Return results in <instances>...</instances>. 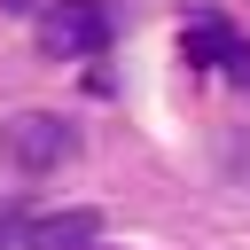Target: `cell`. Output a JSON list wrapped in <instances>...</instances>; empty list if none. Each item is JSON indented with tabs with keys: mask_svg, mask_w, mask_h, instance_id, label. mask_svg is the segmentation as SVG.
<instances>
[{
	"mask_svg": "<svg viewBox=\"0 0 250 250\" xmlns=\"http://www.w3.org/2000/svg\"><path fill=\"white\" fill-rule=\"evenodd\" d=\"M0 156H8L16 172H62V164L78 156V133H70V117H55V109H16V117L0 125Z\"/></svg>",
	"mask_w": 250,
	"mask_h": 250,
	"instance_id": "6da1fadb",
	"label": "cell"
},
{
	"mask_svg": "<svg viewBox=\"0 0 250 250\" xmlns=\"http://www.w3.org/2000/svg\"><path fill=\"white\" fill-rule=\"evenodd\" d=\"M109 39H117V8L109 0H47L39 8V47L62 55V62L70 55H102Z\"/></svg>",
	"mask_w": 250,
	"mask_h": 250,
	"instance_id": "7a4b0ae2",
	"label": "cell"
},
{
	"mask_svg": "<svg viewBox=\"0 0 250 250\" xmlns=\"http://www.w3.org/2000/svg\"><path fill=\"white\" fill-rule=\"evenodd\" d=\"M180 47H188V62H195V70H219L227 86H242V94H250V39H242L219 8H195V16H188V31H180Z\"/></svg>",
	"mask_w": 250,
	"mask_h": 250,
	"instance_id": "3957f363",
	"label": "cell"
},
{
	"mask_svg": "<svg viewBox=\"0 0 250 250\" xmlns=\"http://www.w3.org/2000/svg\"><path fill=\"white\" fill-rule=\"evenodd\" d=\"M0 242H16V250H94V242H102V211H94V203H70V211H31V219L0 227Z\"/></svg>",
	"mask_w": 250,
	"mask_h": 250,
	"instance_id": "277c9868",
	"label": "cell"
},
{
	"mask_svg": "<svg viewBox=\"0 0 250 250\" xmlns=\"http://www.w3.org/2000/svg\"><path fill=\"white\" fill-rule=\"evenodd\" d=\"M219 164H227V180H234V188H250V133H242V125H227V141H219Z\"/></svg>",
	"mask_w": 250,
	"mask_h": 250,
	"instance_id": "5b68a950",
	"label": "cell"
},
{
	"mask_svg": "<svg viewBox=\"0 0 250 250\" xmlns=\"http://www.w3.org/2000/svg\"><path fill=\"white\" fill-rule=\"evenodd\" d=\"M0 8H16V16H31V8H47V0H0Z\"/></svg>",
	"mask_w": 250,
	"mask_h": 250,
	"instance_id": "8992f818",
	"label": "cell"
},
{
	"mask_svg": "<svg viewBox=\"0 0 250 250\" xmlns=\"http://www.w3.org/2000/svg\"><path fill=\"white\" fill-rule=\"evenodd\" d=\"M94 250H102V242H94Z\"/></svg>",
	"mask_w": 250,
	"mask_h": 250,
	"instance_id": "52a82bcc",
	"label": "cell"
}]
</instances>
